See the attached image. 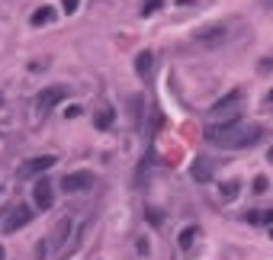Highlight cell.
I'll list each match as a JSON object with an SVG mask.
<instances>
[{
  "label": "cell",
  "mask_w": 273,
  "mask_h": 260,
  "mask_svg": "<svg viewBox=\"0 0 273 260\" xmlns=\"http://www.w3.org/2000/svg\"><path fill=\"white\" fill-rule=\"evenodd\" d=\"M190 177H193L196 183H209L212 180V161L209 158H196L193 167H190Z\"/></svg>",
  "instance_id": "9c48e42d"
},
{
  "label": "cell",
  "mask_w": 273,
  "mask_h": 260,
  "mask_svg": "<svg viewBox=\"0 0 273 260\" xmlns=\"http://www.w3.org/2000/svg\"><path fill=\"white\" fill-rule=\"evenodd\" d=\"M141 106H145V97H132V119H135V125H141Z\"/></svg>",
  "instance_id": "e0dca14e"
},
{
  "label": "cell",
  "mask_w": 273,
  "mask_h": 260,
  "mask_svg": "<svg viewBox=\"0 0 273 260\" xmlns=\"http://www.w3.org/2000/svg\"><path fill=\"white\" fill-rule=\"evenodd\" d=\"M52 180H45V177H39L36 183H32V202H36V209H42V212H48V209L55 206V190H52Z\"/></svg>",
  "instance_id": "52a82bcc"
},
{
  "label": "cell",
  "mask_w": 273,
  "mask_h": 260,
  "mask_svg": "<svg viewBox=\"0 0 273 260\" xmlns=\"http://www.w3.org/2000/svg\"><path fill=\"white\" fill-rule=\"evenodd\" d=\"M225 39H228V29H225V26H206V29L196 32V45H203V48H218Z\"/></svg>",
  "instance_id": "ba28073f"
},
{
  "label": "cell",
  "mask_w": 273,
  "mask_h": 260,
  "mask_svg": "<svg viewBox=\"0 0 273 260\" xmlns=\"http://www.w3.org/2000/svg\"><path fill=\"white\" fill-rule=\"evenodd\" d=\"M151 71H155V55H151V52H138V55H135V74L148 77Z\"/></svg>",
  "instance_id": "8fae6325"
},
{
  "label": "cell",
  "mask_w": 273,
  "mask_h": 260,
  "mask_svg": "<svg viewBox=\"0 0 273 260\" xmlns=\"http://www.w3.org/2000/svg\"><path fill=\"white\" fill-rule=\"evenodd\" d=\"M241 222L248 225H273V209H251L241 215Z\"/></svg>",
  "instance_id": "30bf717a"
},
{
  "label": "cell",
  "mask_w": 273,
  "mask_h": 260,
  "mask_svg": "<svg viewBox=\"0 0 273 260\" xmlns=\"http://www.w3.org/2000/svg\"><path fill=\"white\" fill-rule=\"evenodd\" d=\"M273 68V58H264V61H260V71H270Z\"/></svg>",
  "instance_id": "44dd1931"
},
{
  "label": "cell",
  "mask_w": 273,
  "mask_h": 260,
  "mask_svg": "<svg viewBox=\"0 0 273 260\" xmlns=\"http://www.w3.org/2000/svg\"><path fill=\"white\" fill-rule=\"evenodd\" d=\"M270 238H273V225H270Z\"/></svg>",
  "instance_id": "4316f807"
},
{
  "label": "cell",
  "mask_w": 273,
  "mask_h": 260,
  "mask_svg": "<svg viewBox=\"0 0 273 260\" xmlns=\"http://www.w3.org/2000/svg\"><path fill=\"white\" fill-rule=\"evenodd\" d=\"M0 260H3V247H0Z\"/></svg>",
  "instance_id": "d4e9b609"
},
{
  "label": "cell",
  "mask_w": 273,
  "mask_h": 260,
  "mask_svg": "<svg viewBox=\"0 0 273 260\" xmlns=\"http://www.w3.org/2000/svg\"><path fill=\"white\" fill-rule=\"evenodd\" d=\"M52 20H55V10H52V7H39L36 13L29 16L32 26H45V23H52Z\"/></svg>",
  "instance_id": "9a60e30c"
},
{
  "label": "cell",
  "mask_w": 273,
  "mask_h": 260,
  "mask_svg": "<svg viewBox=\"0 0 273 260\" xmlns=\"http://www.w3.org/2000/svg\"><path fill=\"white\" fill-rule=\"evenodd\" d=\"M267 158H270V161H273V148H270V154H267Z\"/></svg>",
  "instance_id": "603a6c76"
},
{
  "label": "cell",
  "mask_w": 273,
  "mask_h": 260,
  "mask_svg": "<svg viewBox=\"0 0 273 260\" xmlns=\"http://www.w3.org/2000/svg\"><path fill=\"white\" fill-rule=\"evenodd\" d=\"M55 164H58V158H55V154H42V158L26 161L23 167L16 170V177H20V180H29V177H39V174H45V170H52Z\"/></svg>",
  "instance_id": "8992f818"
},
{
  "label": "cell",
  "mask_w": 273,
  "mask_h": 260,
  "mask_svg": "<svg viewBox=\"0 0 273 260\" xmlns=\"http://www.w3.org/2000/svg\"><path fill=\"white\" fill-rule=\"evenodd\" d=\"M199 238V228L196 225H187V228L180 231V238H177V244H180V251H190L193 247V241Z\"/></svg>",
  "instance_id": "4fadbf2b"
},
{
  "label": "cell",
  "mask_w": 273,
  "mask_h": 260,
  "mask_svg": "<svg viewBox=\"0 0 273 260\" xmlns=\"http://www.w3.org/2000/svg\"><path fill=\"white\" fill-rule=\"evenodd\" d=\"M32 206H13V209H7V219H3V235H13V231H20V228H26V225L32 222Z\"/></svg>",
  "instance_id": "3957f363"
},
{
  "label": "cell",
  "mask_w": 273,
  "mask_h": 260,
  "mask_svg": "<svg viewBox=\"0 0 273 260\" xmlns=\"http://www.w3.org/2000/svg\"><path fill=\"white\" fill-rule=\"evenodd\" d=\"M161 7H164L161 0H145V3H141V16H151V13H157Z\"/></svg>",
  "instance_id": "ac0fdd59"
},
{
  "label": "cell",
  "mask_w": 273,
  "mask_h": 260,
  "mask_svg": "<svg viewBox=\"0 0 273 260\" xmlns=\"http://www.w3.org/2000/svg\"><path fill=\"white\" fill-rule=\"evenodd\" d=\"M218 193H222L225 202H232V199H238V193H241V183H238V180H228V183L218 186Z\"/></svg>",
  "instance_id": "2e32d148"
},
{
  "label": "cell",
  "mask_w": 273,
  "mask_h": 260,
  "mask_svg": "<svg viewBox=\"0 0 273 260\" xmlns=\"http://www.w3.org/2000/svg\"><path fill=\"white\" fill-rule=\"evenodd\" d=\"M260 3H264V7H267V10H273V0H260Z\"/></svg>",
  "instance_id": "7402d4cb"
},
{
  "label": "cell",
  "mask_w": 273,
  "mask_h": 260,
  "mask_svg": "<svg viewBox=\"0 0 273 260\" xmlns=\"http://www.w3.org/2000/svg\"><path fill=\"white\" fill-rule=\"evenodd\" d=\"M68 235H71V219H61V222L55 225V231H52V244L61 247L64 241H68Z\"/></svg>",
  "instance_id": "7c38bea8"
},
{
  "label": "cell",
  "mask_w": 273,
  "mask_h": 260,
  "mask_svg": "<svg viewBox=\"0 0 273 260\" xmlns=\"http://www.w3.org/2000/svg\"><path fill=\"white\" fill-rule=\"evenodd\" d=\"M251 190H254V193H267V190H270V180H267L264 174H260V177H254V183H251Z\"/></svg>",
  "instance_id": "d6986e66"
},
{
  "label": "cell",
  "mask_w": 273,
  "mask_h": 260,
  "mask_svg": "<svg viewBox=\"0 0 273 260\" xmlns=\"http://www.w3.org/2000/svg\"><path fill=\"white\" fill-rule=\"evenodd\" d=\"M113 122H116V109H109V106H103L100 113L94 116V125H97V129H103V132H106Z\"/></svg>",
  "instance_id": "5bb4252c"
},
{
  "label": "cell",
  "mask_w": 273,
  "mask_h": 260,
  "mask_svg": "<svg viewBox=\"0 0 273 260\" xmlns=\"http://www.w3.org/2000/svg\"><path fill=\"white\" fill-rule=\"evenodd\" d=\"M203 138L218 148H254L264 138V125H244L238 116H232V119L206 125Z\"/></svg>",
  "instance_id": "6da1fadb"
},
{
  "label": "cell",
  "mask_w": 273,
  "mask_h": 260,
  "mask_svg": "<svg viewBox=\"0 0 273 260\" xmlns=\"http://www.w3.org/2000/svg\"><path fill=\"white\" fill-rule=\"evenodd\" d=\"M94 183H97V177L90 174V170H71V174L61 177V190L64 193H84Z\"/></svg>",
  "instance_id": "277c9868"
},
{
  "label": "cell",
  "mask_w": 273,
  "mask_h": 260,
  "mask_svg": "<svg viewBox=\"0 0 273 260\" xmlns=\"http://www.w3.org/2000/svg\"><path fill=\"white\" fill-rule=\"evenodd\" d=\"M241 97L244 93L241 90H232V93H225V97L218 100V103H212V109H209V116L212 119H232V116H238V103H241Z\"/></svg>",
  "instance_id": "5b68a950"
},
{
  "label": "cell",
  "mask_w": 273,
  "mask_h": 260,
  "mask_svg": "<svg viewBox=\"0 0 273 260\" xmlns=\"http://www.w3.org/2000/svg\"><path fill=\"white\" fill-rule=\"evenodd\" d=\"M267 100H270V103H273V90H270V97H267Z\"/></svg>",
  "instance_id": "cb8c5ba5"
},
{
  "label": "cell",
  "mask_w": 273,
  "mask_h": 260,
  "mask_svg": "<svg viewBox=\"0 0 273 260\" xmlns=\"http://www.w3.org/2000/svg\"><path fill=\"white\" fill-rule=\"evenodd\" d=\"M78 7H80V0H61V10H64V13H78Z\"/></svg>",
  "instance_id": "ffe728a7"
},
{
  "label": "cell",
  "mask_w": 273,
  "mask_h": 260,
  "mask_svg": "<svg viewBox=\"0 0 273 260\" xmlns=\"http://www.w3.org/2000/svg\"><path fill=\"white\" fill-rule=\"evenodd\" d=\"M0 196H3V183H0Z\"/></svg>",
  "instance_id": "484cf974"
},
{
  "label": "cell",
  "mask_w": 273,
  "mask_h": 260,
  "mask_svg": "<svg viewBox=\"0 0 273 260\" xmlns=\"http://www.w3.org/2000/svg\"><path fill=\"white\" fill-rule=\"evenodd\" d=\"M68 100V87H61V84H55V87H45V90L36 97V109H39L42 116L45 113H52L58 103H64Z\"/></svg>",
  "instance_id": "7a4b0ae2"
}]
</instances>
